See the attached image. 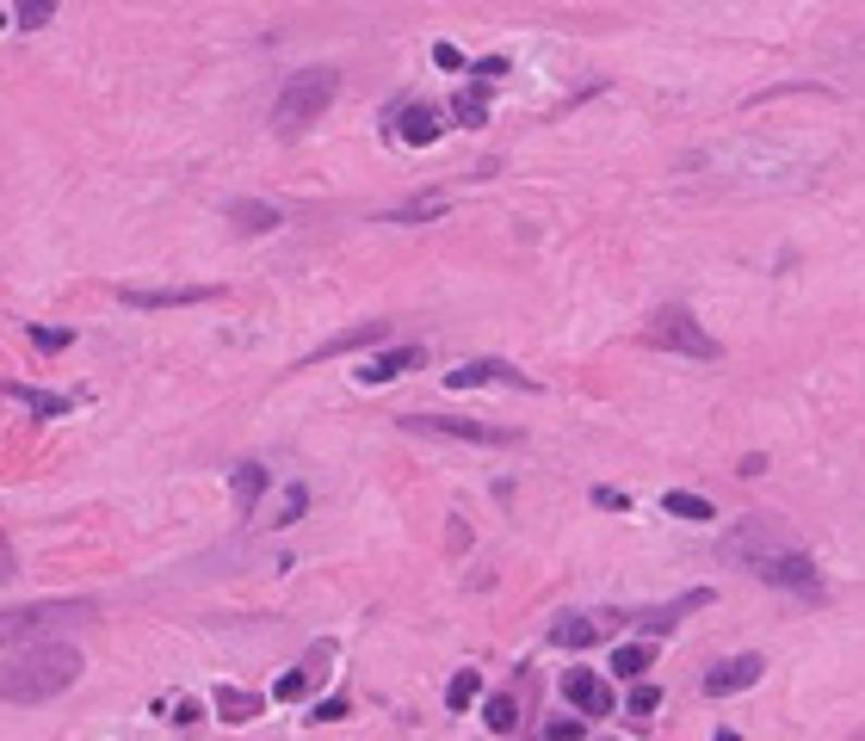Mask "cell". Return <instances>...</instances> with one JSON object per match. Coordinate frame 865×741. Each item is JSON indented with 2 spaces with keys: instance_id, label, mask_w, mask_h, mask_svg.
Masks as SVG:
<instances>
[{
  "instance_id": "1",
  "label": "cell",
  "mask_w": 865,
  "mask_h": 741,
  "mask_svg": "<svg viewBox=\"0 0 865 741\" xmlns=\"http://www.w3.org/2000/svg\"><path fill=\"white\" fill-rule=\"evenodd\" d=\"M81 649L69 643H20L13 649V662L0 667V699H13V704H44V699H57V692H69V686L81 680Z\"/></svg>"
},
{
  "instance_id": "2",
  "label": "cell",
  "mask_w": 865,
  "mask_h": 741,
  "mask_svg": "<svg viewBox=\"0 0 865 741\" xmlns=\"http://www.w3.org/2000/svg\"><path fill=\"white\" fill-rule=\"evenodd\" d=\"M334 94H341V75H334V69H297V75L279 87V99H272V131L297 136L304 124H316V118L334 106Z\"/></svg>"
},
{
  "instance_id": "3",
  "label": "cell",
  "mask_w": 865,
  "mask_h": 741,
  "mask_svg": "<svg viewBox=\"0 0 865 741\" xmlns=\"http://www.w3.org/2000/svg\"><path fill=\"white\" fill-rule=\"evenodd\" d=\"M94 618L87 600H32V606H13L0 612V649H20V643H38V637H57V630Z\"/></svg>"
},
{
  "instance_id": "4",
  "label": "cell",
  "mask_w": 865,
  "mask_h": 741,
  "mask_svg": "<svg viewBox=\"0 0 865 741\" xmlns=\"http://www.w3.org/2000/svg\"><path fill=\"white\" fill-rule=\"evenodd\" d=\"M643 346H655V353H680V359H717V341L705 334V322H699L692 309H680V304L655 309L650 322H643Z\"/></svg>"
},
{
  "instance_id": "5",
  "label": "cell",
  "mask_w": 865,
  "mask_h": 741,
  "mask_svg": "<svg viewBox=\"0 0 865 741\" xmlns=\"http://www.w3.org/2000/svg\"><path fill=\"white\" fill-rule=\"evenodd\" d=\"M749 575H761L767 588H786V593H798V600H823V569L810 563L798 544H779V551H761L749 563Z\"/></svg>"
},
{
  "instance_id": "6",
  "label": "cell",
  "mask_w": 865,
  "mask_h": 741,
  "mask_svg": "<svg viewBox=\"0 0 865 741\" xmlns=\"http://www.w3.org/2000/svg\"><path fill=\"white\" fill-rule=\"evenodd\" d=\"M408 433L427 439H470V445H514V427H489V420H452V415H403Z\"/></svg>"
},
{
  "instance_id": "7",
  "label": "cell",
  "mask_w": 865,
  "mask_h": 741,
  "mask_svg": "<svg viewBox=\"0 0 865 741\" xmlns=\"http://www.w3.org/2000/svg\"><path fill=\"white\" fill-rule=\"evenodd\" d=\"M779 544H791V532L779 526V519H761V514H754V519H742V526H730L717 551L730 556V563H742V569H749L761 551H779Z\"/></svg>"
},
{
  "instance_id": "8",
  "label": "cell",
  "mask_w": 865,
  "mask_h": 741,
  "mask_svg": "<svg viewBox=\"0 0 865 741\" xmlns=\"http://www.w3.org/2000/svg\"><path fill=\"white\" fill-rule=\"evenodd\" d=\"M563 699L576 704L581 717H613V686L600 680V674H588V667H569V674H563Z\"/></svg>"
},
{
  "instance_id": "9",
  "label": "cell",
  "mask_w": 865,
  "mask_h": 741,
  "mask_svg": "<svg viewBox=\"0 0 865 741\" xmlns=\"http://www.w3.org/2000/svg\"><path fill=\"white\" fill-rule=\"evenodd\" d=\"M445 383H452V390H477V383H514V390H539L526 371H514V365H501V359H464L458 371H445Z\"/></svg>"
},
{
  "instance_id": "10",
  "label": "cell",
  "mask_w": 865,
  "mask_h": 741,
  "mask_svg": "<svg viewBox=\"0 0 865 741\" xmlns=\"http://www.w3.org/2000/svg\"><path fill=\"white\" fill-rule=\"evenodd\" d=\"M761 674H767L761 655H736V662H717L712 674H705V692H712V699H730V692H749Z\"/></svg>"
},
{
  "instance_id": "11",
  "label": "cell",
  "mask_w": 865,
  "mask_h": 741,
  "mask_svg": "<svg viewBox=\"0 0 865 741\" xmlns=\"http://www.w3.org/2000/svg\"><path fill=\"white\" fill-rule=\"evenodd\" d=\"M131 309H186V304H211L217 291L211 285H173V291H143V285H124L118 291Z\"/></svg>"
},
{
  "instance_id": "12",
  "label": "cell",
  "mask_w": 865,
  "mask_h": 741,
  "mask_svg": "<svg viewBox=\"0 0 865 741\" xmlns=\"http://www.w3.org/2000/svg\"><path fill=\"white\" fill-rule=\"evenodd\" d=\"M427 353L415 341H403V346H390V353H378V359H366V371H353V378L366 383V390H378V383H396L403 371H415Z\"/></svg>"
},
{
  "instance_id": "13",
  "label": "cell",
  "mask_w": 865,
  "mask_h": 741,
  "mask_svg": "<svg viewBox=\"0 0 865 741\" xmlns=\"http://www.w3.org/2000/svg\"><path fill=\"white\" fill-rule=\"evenodd\" d=\"M13 402H25L38 420H57V415H69L75 408V396H57V390H38V383H0Z\"/></svg>"
},
{
  "instance_id": "14",
  "label": "cell",
  "mask_w": 865,
  "mask_h": 741,
  "mask_svg": "<svg viewBox=\"0 0 865 741\" xmlns=\"http://www.w3.org/2000/svg\"><path fill=\"white\" fill-rule=\"evenodd\" d=\"M230 489H235V519H254L260 494H267V470H260V464H235Z\"/></svg>"
},
{
  "instance_id": "15",
  "label": "cell",
  "mask_w": 865,
  "mask_h": 741,
  "mask_svg": "<svg viewBox=\"0 0 865 741\" xmlns=\"http://www.w3.org/2000/svg\"><path fill=\"white\" fill-rule=\"evenodd\" d=\"M440 112H433V106H408L403 112V124H396V136H403L408 149H427V143H440Z\"/></svg>"
},
{
  "instance_id": "16",
  "label": "cell",
  "mask_w": 865,
  "mask_h": 741,
  "mask_svg": "<svg viewBox=\"0 0 865 741\" xmlns=\"http://www.w3.org/2000/svg\"><path fill=\"white\" fill-rule=\"evenodd\" d=\"M384 341H390V322H359V328H346V334H334V341H322L316 359H334V353H353V346H384Z\"/></svg>"
},
{
  "instance_id": "17",
  "label": "cell",
  "mask_w": 865,
  "mask_h": 741,
  "mask_svg": "<svg viewBox=\"0 0 865 741\" xmlns=\"http://www.w3.org/2000/svg\"><path fill=\"white\" fill-rule=\"evenodd\" d=\"M217 717L223 723H254L260 717V692H242V686H217Z\"/></svg>"
},
{
  "instance_id": "18",
  "label": "cell",
  "mask_w": 865,
  "mask_h": 741,
  "mask_svg": "<svg viewBox=\"0 0 865 741\" xmlns=\"http://www.w3.org/2000/svg\"><path fill=\"white\" fill-rule=\"evenodd\" d=\"M230 223L242 229V235H267V229H279V210H272V205H254V198H235V205H230Z\"/></svg>"
},
{
  "instance_id": "19",
  "label": "cell",
  "mask_w": 865,
  "mask_h": 741,
  "mask_svg": "<svg viewBox=\"0 0 865 741\" xmlns=\"http://www.w3.org/2000/svg\"><path fill=\"white\" fill-rule=\"evenodd\" d=\"M600 618H557V625H551V643L557 649H588V643H600Z\"/></svg>"
},
{
  "instance_id": "20",
  "label": "cell",
  "mask_w": 865,
  "mask_h": 741,
  "mask_svg": "<svg viewBox=\"0 0 865 741\" xmlns=\"http://www.w3.org/2000/svg\"><path fill=\"white\" fill-rule=\"evenodd\" d=\"M662 507H668L674 519H692V526H705V519H717V507L705 501V494H692V489H668V494H662Z\"/></svg>"
},
{
  "instance_id": "21",
  "label": "cell",
  "mask_w": 865,
  "mask_h": 741,
  "mask_svg": "<svg viewBox=\"0 0 865 741\" xmlns=\"http://www.w3.org/2000/svg\"><path fill=\"white\" fill-rule=\"evenodd\" d=\"M699 606H712V593H705V588L680 593V600H674L668 612H655V618H643V630H655V637H662V630H674L680 618H687V612H699Z\"/></svg>"
},
{
  "instance_id": "22",
  "label": "cell",
  "mask_w": 865,
  "mask_h": 741,
  "mask_svg": "<svg viewBox=\"0 0 865 741\" xmlns=\"http://www.w3.org/2000/svg\"><path fill=\"white\" fill-rule=\"evenodd\" d=\"M650 662H655V649H650V643H625V649H613V674H618V680H643V674H650Z\"/></svg>"
},
{
  "instance_id": "23",
  "label": "cell",
  "mask_w": 865,
  "mask_h": 741,
  "mask_svg": "<svg viewBox=\"0 0 865 741\" xmlns=\"http://www.w3.org/2000/svg\"><path fill=\"white\" fill-rule=\"evenodd\" d=\"M482 723H489L495 736H514V729H519V699H514V692H495V699L482 704Z\"/></svg>"
},
{
  "instance_id": "24",
  "label": "cell",
  "mask_w": 865,
  "mask_h": 741,
  "mask_svg": "<svg viewBox=\"0 0 865 741\" xmlns=\"http://www.w3.org/2000/svg\"><path fill=\"white\" fill-rule=\"evenodd\" d=\"M477 699H482V674H477V667L452 674V686H445V704H452V711H470Z\"/></svg>"
},
{
  "instance_id": "25",
  "label": "cell",
  "mask_w": 865,
  "mask_h": 741,
  "mask_svg": "<svg viewBox=\"0 0 865 741\" xmlns=\"http://www.w3.org/2000/svg\"><path fill=\"white\" fill-rule=\"evenodd\" d=\"M304 514H309V489L304 482H291V489L279 494V519H272V526H297Z\"/></svg>"
},
{
  "instance_id": "26",
  "label": "cell",
  "mask_w": 865,
  "mask_h": 741,
  "mask_svg": "<svg viewBox=\"0 0 865 741\" xmlns=\"http://www.w3.org/2000/svg\"><path fill=\"white\" fill-rule=\"evenodd\" d=\"M13 20H20L25 32H38V25L57 20V0H13Z\"/></svg>"
},
{
  "instance_id": "27",
  "label": "cell",
  "mask_w": 865,
  "mask_h": 741,
  "mask_svg": "<svg viewBox=\"0 0 865 741\" xmlns=\"http://www.w3.org/2000/svg\"><path fill=\"white\" fill-rule=\"evenodd\" d=\"M452 118H458V124H470V131H477V124H489V99H482V94H470V87H464V94L452 99Z\"/></svg>"
},
{
  "instance_id": "28",
  "label": "cell",
  "mask_w": 865,
  "mask_h": 741,
  "mask_svg": "<svg viewBox=\"0 0 865 741\" xmlns=\"http://www.w3.org/2000/svg\"><path fill=\"white\" fill-rule=\"evenodd\" d=\"M25 334H32V346H38V353H62V346L75 341V328H25Z\"/></svg>"
},
{
  "instance_id": "29",
  "label": "cell",
  "mask_w": 865,
  "mask_h": 741,
  "mask_svg": "<svg viewBox=\"0 0 865 741\" xmlns=\"http://www.w3.org/2000/svg\"><path fill=\"white\" fill-rule=\"evenodd\" d=\"M655 704H662V692H655L650 680H637V686H631V704H625V711H631V717H650Z\"/></svg>"
},
{
  "instance_id": "30",
  "label": "cell",
  "mask_w": 865,
  "mask_h": 741,
  "mask_svg": "<svg viewBox=\"0 0 865 741\" xmlns=\"http://www.w3.org/2000/svg\"><path fill=\"white\" fill-rule=\"evenodd\" d=\"M501 75H507V57H482V62H470V81H477V87H495Z\"/></svg>"
},
{
  "instance_id": "31",
  "label": "cell",
  "mask_w": 865,
  "mask_h": 741,
  "mask_svg": "<svg viewBox=\"0 0 865 741\" xmlns=\"http://www.w3.org/2000/svg\"><path fill=\"white\" fill-rule=\"evenodd\" d=\"M544 736H551V741H581V736H588V723H581V717H557V723H544Z\"/></svg>"
},
{
  "instance_id": "32",
  "label": "cell",
  "mask_w": 865,
  "mask_h": 741,
  "mask_svg": "<svg viewBox=\"0 0 865 741\" xmlns=\"http://www.w3.org/2000/svg\"><path fill=\"white\" fill-rule=\"evenodd\" d=\"M594 507H606V514H631V494H625V489H606V482H600V489H594Z\"/></svg>"
},
{
  "instance_id": "33",
  "label": "cell",
  "mask_w": 865,
  "mask_h": 741,
  "mask_svg": "<svg viewBox=\"0 0 865 741\" xmlns=\"http://www.w3.org/2000/svg\"><path fill=\"white\" fill-rule=\"evenodd\" d=\"M304 692H309V674H285V680L272 686V699H279V704H291V699H304Z\"/></svg>"
},
{
  "instance_id": "34",
  "label": "cell",
  "mask_w": 865,
  "mask_h": 741,
  "mask_svg": "<svg viewBox=\"0 0 865 741\" xmlns=\"http://www.w3.org/2000/svg\"><path fill=\"white\" fill-rule=\"evenodd\" d=\"M341 717H346V699H341V692H334V699H322V704H316V723H341Z\"/></svg>"
},
{
  "instance_id": "35",
  "label": "cell",
  "mask_w": 865,
  "mask_h": 741,
  "mask_svg": "<svg viewBox=\"0 0 865 741\" xmlns=\"http://www.w3.org/2000/svg\"><path fill=\"white\" fill-rule=\"evenodd\" d=\"M433 62H440V69H464V50L458 44H433Z\"/></svg>"
},
{
  "instance_id": "36",
  "label": "cell",
  "mask_w": 865,
  "mask_h": 741,
  "mask_svg": "<svg viewBox=\"0 0 865 741\" xmlns=\"http://www.w3.org/2000/svg\"><path fill=\"white\" fill-rule=\"evenodd\" d=\"M20 575V563H13V544H7V532H0V581H13Z\"/></svg>"
},
{
  "instance_id": "37",
  "label": "cell",
  "mask_w": 865,
  "mask_h": 741,
  "mask_svg": "<svg viewBox=\"0 0 865 741\" xmlns=\"http://www.w3.org/2000/svg\"><path fill=\"white\" fill-rule=\"evenodd\" d=\"M173 723H180V729H193V723H198V704L180 699V704H173Z\"/></svg>"
},
{
  "instance_id": "38",
  "label": "cell",
  "mask_w": 865,
  "mask_h": 741,
  "mask_svg": "<svg viewBox=\"0 0 865 741\" xmlns=\"http://www.w3.org/2000/svg\"><path fill=\"white\" fill-rule=\"evenodd\" d=\"M0 32H7V7H0Z\"/></svg>"
}]
</instances>
